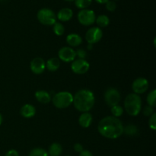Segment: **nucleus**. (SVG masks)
Segmentation results:
<instances>
[{"mask_svg": "<svg viewBox=\"0 0 156 156\" xmlns=\"http://www.w3.org/2000/svg\"><path fill=\"white\" fill-rule=\"evenodd\" d=\"M124 107L127 114L130 116H136L140 114L142 108V100L139 94L133 93L126 96L124 101Z\"/></svg>", "mask_w": 156, "mask_h": 156, "instance_id": "nucleus-3", "label": "nucleus"}, {"mask_svg": "<svg viewBox=\"0 0 156 156\" xmlns=\"http://www.w3.org/2000/svg\"><path fill=\"white\" fill-rule=\"evenodd\" d=\"M105 100L110 107L118 105L120 101V94L116 88H110L105 93Z\"/></svg>", "mask_w": 156, "mask_h": 156, "instance_id": "nucleus-7", "label": "nucleus"}, {"mask_svg": "<svg viewBox=\"0 0 156 156\" xmlns=\"http://www.w3.org/2000/svg\"><path fill=\"white\" fill-rule=\"evenodd\" d=\"M96 23L98 25L101 27H106L107 26L109 25L110 19L107 15H100L95 19Z\"/></svg>", "mask_w": 156, "mask_h": 156, "instance_id": "nucleus-20", "label": "nucleus"}, {"mask_svg": "<svg viewBox=\"0 0 156 156\" xmlns=\"http://www.w3.org/2000/svg\"><path fill=\"white\" fill-rule=\"evenodd\" d=\"M114 1H117V0H114Z\"/></svg>", "mask_w": 156, "mask_h": 156, "instance_id": "nucleus-38", "label": "nucleus"}, {"mask_svg": "<svg viewBox=\"0 0 156 156\" xmlns=\"http://www.w3.org/2000/svg\"><path fill=\"white\" fill-rule=\"evenodd\" d=\"M105 7H106L107 10L109 12H114L117 9V4L114 0H109L105 3Z\"/></svg>", "mask_w": 156, "mask_h": 156, "instance_id": "nucleus-27", "label": "nucleus"}, {"mask_svg": "<svg viewBox=\"0 0 156 156\" xmlns=\"http://www.w3.org/2000/svg\"><path fill=\"white\" fill-rule=\"evenodd\" d=\"M138 132L139 130L136 126L133 124H129L126 127H123V133L128 136H135L138 133Z\"/></svg>", "mask_w": 156, "mask_h": 156, "instance_id": "nucleus-22", "label": "nucleus"}, {"mask_svg": "<svg viewBox=\"0 0 156 156\" xmlns=\"http://www.w3.org/2000/svg\"><path fill=\"white\" fill-rule=\"evenodd\" d=\"M2 116L0 114V125L2 124Z\"/></svg>", "mask_w": 156, "mask_h": 156, "instance_id": "nucleus-36", "label": "nucleus"}, {"mask_svg": "<svg viewBox=\"0 0 156 156\" xmlns=\"http://www.w3.org/2000/svg\"><path fill=\"white\" fill-rule=\"evenodd\" d=\"M48 152L41 148H36L32 149L29 153L28 156H48Z\"/></svg>", "mask_w": 156, "mask_h": 156, "instance_id": "nucleus-24", "label": "nucleus"}, {"mask_svg": "<svg viewBox=\"0 0 156 156\" xmlns=\"http://www.w3.org/2000/svg\"><path fill=\"white\" fill-rule=\"evenodd\" d=\"M76 56H78L79 57V59H85V58L86 57V52H85V50H82V49H79V50H78L76 52Z\"/></svg>", "mask_w": 156, "mask_h": 156, "instance_id": "nucleus-30", "label": "nucleus"}, {"mask_svg": "<svg viewBox=\"0 0 156 156\" xmlns=\"http://www.w3.org/2000/svg\"><path fill=\"white\" fill-rule=\"evenodd\" d=\"M53 32L57 36H62L65 32V27L63 24L59 22H56L53 24Z\"/></svg>", "mask_w": 156, "mask_h": 156, "instance_id": "nucleus-23", "label": "nucleus"}, {"mask_svg": "<svg viewBox=\"0 0 156 156\" xmlns=\"http://www.w3.org/2000/svg\"><path fill=\"white\" fill-rule=\"evenodd\" d=\"M75 5L78 8V9H85L88 7H89L92 3V0H74Z\"/></svg>", "mask_w": 156, "mask_h": 156, "instance_id": "nucleus-21", "label": "nucleus"}, {"mask_svg": "<svg viewBox=\"0 0 156 156\" xmlns=\"http://www.w3.org/2000/svg\"><path fill=\"white\" fill-rule=\"evenodd\" d=\"M149 125L150 129H153V130H155L156 129V114L155 113H154V114L150 117V119H149Z\"/></svg>", "mask_w": 156, "mask_h": 156, "instance_id": "nucleus-28", "label": "nucleus"}, {"mask_svg": "<svg viewBox=\"0 0 156 156\" xmlns=\"http://www.w3.org/2000/svg\"><path fill=\"white\" fill-rule=\"evenodd\" d=\"M46 68V62L42 58H34L30 62V69L34 74H41L44 73Z\"/></svg>", "mask_w": 156, "mask_h": 156, "instance_id": "nucleus-12", "label": "nucleus"}, {"mask_svg": "<svg viewBox=\"0 0 156 156\" xmlns=\"http://www.w3.org/2000/svg\"><path fill=\"white\" fill-rule=\"evenodd\" d=\"M92 45H93V44H88V50H91V49H92Z\"/></svg>", "mask_w": 156, "mask_h": 156, "instance_id": "nucleus-35", "label": "nucleus"}, {"mask_svg": "<svg viewBox=\"0 0 156 156\" xmlns=\"http://www.w3.org/2000/svg\"><path fill=\"white\" fill-rule=\"evenodd\" d=\"M65 1H66V2H73L74 0H65Z\"/></svg>", "mask_w": 156, "mask_h": 156, "instance_id": "nucleus-37", "label": "nucleus"}, {"mask_svg": "<svg viewBox=\"0 0 156 156\" xmlns=\"http://www.w3.org/2000/svg\"><path fill=\"white\" fill-rule=\"evenodd\" d=\"M98 129L104 137L114 140L123 133V125L117 117H106L99 122Z\"/></svg>", "mask_w": 156, "mask_h": 156, "instance_id": "nucleus-1", "label": "nucleus"}, {"mask_svg": "<svg viewBox=\"0 0 156 156\" xmlns=\"http://www.w3.org/2000/svg\"><path fill=\"white\" fill-rule=\"evenodd\" d=\"M37 17L40 22L44 25L51 26L56 22V15L53 10L47 8L40 9L37 14Z\"/></svg>", "mask_w": 156, "mask_h": 156, "instance_id": "nucleus-5", "label": "nucleus"}, {"mask_svg": "<svg viewBox=\"0 0 156 156\" xmlns=\"http://www.w3.org/2000/svg\"><path fill=\"white\" fill-rule=\"evenodd\" d=\"M62 148L59 143H54L50 146L48 151V155L50 156H59L62 154Z\"/></svg>", "mask_w": 156, "mask_h": 156, "instance_id": "nucleus-19", "label": "nucleus"}, {"mask_svg": "<svg viewBox=\"0 0 156 156\" xmlns=\"http://www.w3.org/2000/svg\"><path fill=\"white\" fill-rule=\"evenodd\" d=\"M58 55H59V59L66 62H73L76 57V51L73 49H72L71 47H62L59 50Z\"/></svg>", "mask_w": 156, "mask_h": 156, "instance_id": "nucleus-10", "label": "nucleus"}, {"mask_svg": "<svg viewBox=\"0 0 156 156\" xmlns=\"http://www.w3.org/2000/svg\"><path fill=\"white\" fill-rule=\"evenodd\" d=\"M5 156H19V155H18V152L16 150H15V149H11V150L8 151L7 153L5 154Z\"/></svg>", "mask_w": 156, "mask_h": 156, "instance_id": "nucleus-32", "label": "nucleus"}, {"mask_svg": "<svg viewBox=\"0 0 156 156\" xmlns=\"http://www.w3.org/2000/svg\"><path fill=\"white\" fill-rule=\"evenodd\" d=\"M73 101V95L69 91H60L53 98V103L59 109L68 108Z\"/></svg>", "mask_w": 156, "mask_h": 156, "instance_id": "nucleus-4", "label": "nucleus"}, {"mask_svg": "<svg viewBox=\"0 0 156 156\" xmlns=\"http://www.w3.org/2000/svg\"><path fill=\"white\" fill-rule=\"evenodd\" d=\"M155 98H156V90L154 89L152 91H150L147 97V102L149 104V106L155 108L156 106L155 103Z\"/></svg>", "mask_w": 156, "mask_h": 156, "instance_id": "nucleus-25", "label": "nucleus"}, {"mask_svg": "<svg viewBox=\"0 0 156 156\" xmlns=\"http://www.w3.org/2000/svg\"><path fill=\"white\" fill-rule=\"evenodd\" d=\"M79 156H93L92 153L88 150H83L82 152H80Z\"/></svg>", "mask_w": 156, "mask_h": 156, "instance_id": "nucleus-33", "label": "nucleus"}, {"mask_svg": "<svg viewBox=\"0 0 156 156\" xmlns=\"http://www.w3.org/2000/svg\"><path fill=\"white\" fill-rule=\"evenodd\" d=\"M59 66H60V62L57 58H51L48 59L46 63V67L50 72L56 71L59 68Z\"/></svg>", "mask_w": 156, "mask_h": 156, "instance_id": "nucleus-18", "label": "nucleus"}, {"mask_svg": "<svg viewBox=\"0 0 156 156\" xmlns=\"http://www.w3.org/2000/svg\"><path fill=\"white\" fill-rule=\"evenodd\" d=\"M95 13L91 9H82L78 13V20L82 25L89 26L95 22Z\"/></svg>", "mask_w": 156, "mask_h": 156, "instance_id": "nucleus-6", "label": "nucleus"}, {"mask_svg": "<svg viewBox=\"0 0 156 156\" xmlns=\"http://www.w3.org/2000/svg\"><path fill=\"white\" fill-rule=\"evenodd\" d=\"M111 114H113V117H119L120 116L123 115V109L121 106L120 105H115V106L111 107Z\"/></svg>", "mask_w": 156, "mask_h": 156, "instance_id": "nucleus-26", "label": "nucleus"}, {"mask_svg": "<svg viewBox=\"0 0 156 156\" xmlns=\"http://www.w3.org/2000/svg\"><path fill=\"white\" fill-rule=\"evenodd\" d=\"M73 12L69 8H63L60 9L56 15V18L61 21H68L73 18Z\"/></svg>", "mask_w": 156, "mask_h": 156, "instance_id": "nucleus-13", "label": "nucleus"}, {"mask_svg": "<svg viewBox=\"0 0 156 156\" xmlns=\"http://www.w3.org/2000/svg\"><path fill=\"white\" fill-rule=\"evenodd\" d=\"M92 116L90 113L85 112L79 117V123L82 127L83 128H88L91 126V123H92Z\"/></svg>", "mask_w": 156, "mask_h": 156, "instance_id": "nucleus-15", "label": "nucleus"}, {"mask_svg": "<svg viewBox=\"0 0 156 156\" xmlns=\"http://www.w3.org/2000/svg\"><path fill=\"white\" fill-rule=\"evenodd\" d=\"M103 36L101 29L98 27H94L90 28L85 34V39L90 44H94L100 41Z\"/></svg>", "mask_w": 156, "mask_h": 156, "instance_id": "nucleus-8", "label": "nucleus"}, {"mask_svg": "<svg viewBox=\"0 0 156 156\" xmlns=\"http://www.w3.org/2000/svg\"><path fill=\"white\" fill-rule=\"evenodd\" d=\"M90 68V65L85 59H78L73 61L71 65V69L73 72L76 74H85L88 71Z\"/></svg>", "mask_w": 156, "mask_h": 156, "instance_id": "nucleus-9", "label": "nucleus"}, {"mask_svg": "<svg viewBox=\"0 0 156 156\" xmlns=\"http://www.w3.org/2000/svg\"><path fill=\"white\" fill-rule=\"evenodd\" d=\"M108 1H109V0H95L96 2L99 3V4H105V3Z\"/></svg>", "mask_w": 156, "mask_h": 156, "instance_id": "nucleus-34", "label": "nucleus"}, {"mask_svg": "<svg viewBox=\"0 0 156 156\" xmlns=\"http://www.w3.org/2000/svg\"><path fill=\"white\" fill-rule=\"evenodd\" d=\"M154 114V109L151 106H146L143 110V114L146 117H151Z\"/></svg>", "mask_w": 156, "mask_h": 156, "instance_id": "nucleus-29", "label": "nucleus"}, {"mask_svg": "<svg viewBox=\"0 0 156 156\" xmlns=\"http://www.w3.org/2000/svg\"><path fill=\"white\" fill-rule=\"evenodd\" d=\"M74 106L81 112H88L94 105V95L90 90L82 89L73 96Z\"/></svg>", "mask_w": 156, "mask_h": 156, "instance_id": "nucleus-2", "label": "nucleus"}, {"mask_svg": "<svg viewBox=\"0 0 156 156\" xmlns=\"http://www.w3.org/2000/svg\"><path fill=\"white\" fill-rule=\"evenodd\" d=\"M20 113H21V115L22 117H25V118H30V117H33L35 115L36 109H35L33 105L27 104V105H24L21 108Z\"/></svg>", "mask_w": 156, "mask_h": 156, "instance_id": "nucleus-14", "label": "nucleus"}, {"mask_svg": "<svg viewBox=\"0 0 156 156\" xmlns=\"http://www.w3.org/2000/svg\"><path fill=\"white\" fill-rule=\"evenodd\" d=\"M74 150L76 151V152H82V151L84 150L83 149V146H82V144H80V143H76V144L74 145Z\"/></svg>", "mask_w": 156, "mask_h": 156, "instance_id": "nucleus-31", "label": "nucleus"}, {"mask_svg": "<svg viewBox=\"0 0 156 156\" xmlns=\"http://www.w3.org/2000/svg\"><path fill=\"white\" fill-rule=\"evenodd\" d=\"M66 42L71 47H78L82 42V38L76 34H70L67 36Z\"/></svg>", "mask_w": 156, "mask_h": 156, "instance_id": "nucleus-17", "label": "nucleus"}, {"mask_svg": "<svg viewBox=\"0 0 156 156\" xmlns=\"http://www.w3.org/2000/svg\"><path fill=\"white\" fill-rule=\"evenodd\" d=\"M35 98L37 100L42 104H48L51 101V97L47 91L40 90L35 92Z\"/></svg>", "mask_w": 156, "mask_h": 156, "instance_id": "nucleus-16", "label": "nucleus"}, {"mask_svg": "<svg viewBox=\"0 0 156 156\" xmlns=\"http://www.w3.org/2000/svg\"><path fill=\"white\" fill-rule=\"evenodd\" d=\"M132 88L135 94H143L149 88V82L145 78H138L133 82Z\"/></svg>", "mask_w": 156, "mask_h": 156, "instance_id": "nucleus-11", "label": "nucleus"}]
</instances>
